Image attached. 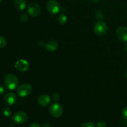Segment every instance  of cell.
Segmentation results:
<instances>
[{
  "label": "cell",
  "mask_w": 127,
  "mask_h": 127,
  "mask_svg": "<svg viewBox=\"0 0 127 127\" xmlns=\"http://www.w3.org/2000/svg\"><path fill=\"white\" fill-rule=\"evenodd\" d=\"M5 86L9 90H14L19 84V80L16 75L12 74H7L4 79Z\"/></svg>",
  "instance_id": "cell-1"
},
{
  "label": "cell",
  "mask_w": 127,
  "mask_h": 127,
  "mask_svg": "<svg viewBox=\"0 0 127 127\" xmlns=\"http://www.w3.org/2000/svg\"><path fill=\"white\" fill-rule=\"evenodd\" d=\"M49 112L52 117L55 118L60 117L63 113V108L58 102L53 103L49 107Z\"/></svg>",
  "instance_id": "cell-2"
},
{
  "label": "cell",
  "mask_w": 127,
  "mask_h": 127,
  "mask_svg": "<svg viewBox=\"0 0 127 127\" xmlns=\"http://www.w3.org/2000/svg\"><path fill=\"white\" fill-rule=\"evenodd\" d=\"M94 31L95 34L99 36H104L108 31V26L104 21H99L95 24L94 26Z\"/></svg>",
  "instance_id": "cell-3"
},
{
  "label": "cell",
  "mask_w": 127,
  "mask_h": 127,
  "mask_svg": "<svg viewBox=\"0 0 127 127\" xmlns=\"http://www.w3.org/2000/svg\"><path fill=\"white\" fill-rule=\"evenodd\" d=\"M32 92V87L28 83H24L19 86L17 89V94L21 97L25 98L28 97Z\"/></svg>",
  "instance_id": "cell-4"
},
{
  "label": "cell",
  "mask_w": 127,
  "mask_h": 127,
  "mask_svg": "<svg viewBox=\"0 0 127 127\" xmlns=\"http://www.w3.org/2000/svg\"><path fill=\"white\" fill-rule=\"evenodd\" d=\"M46 7L48 12L52 15H56L61 11V6L57 1L50 0L47 2Z\"/></svg>",
  "instance_id": "cell-5"
},
{
  "label": "cell",
  "mask_w": 127,
  "mask_h": 127,
  "mask_svg": "<svg viewBox=\"0 0 127 127\" xmlns=\"http://www.w3.org/2000/svg\"><path fill=\"white\" fill-rule=\"evenodd\" d=\"M28 119V115L25 112L19 111L15 113L12 117V120L14 123L17 125H22L26 123Z\"/></svg>",
  "instance_id": "cell-6"
},
{
  "label": "cell",
  "mask_w": 127,
  "mask_h": 127,
  "mask_svg": "<svg viewBox=\"0 0 127 127\" xmlns=\"http://www.w3.org/2000/svg\"><path fill=\"white\" fill-rule=\"evenodd\" d=\"M27 12L32 17H37L41 13V7L38 4L32 2L28 6Z\"/></svg>",
  "instance_id": "cell-7"
},
{
  "label": "cell",
  "mask_w": 127,
  "mask_h": 127,
  "mask_svg": "<svg viewBox=\"0 0 127 127\" xmlns=\"http://www.w3.org/2000/svg\"><path fill=\"white\" fill-rule=\"evenodd\" d=\"M116 36L118 39L123 43L127 42V27L120 26L116 30Z\"/></svg>",
  "instance_id": "cell-8"
},
{
  "label": "cell",
  "mask_w": 127,
  "mask_h": 127,
  "mask_svg": "<svg viewBox=\"0 0 127 127\" xmlns=\"http://www.w3.org/2000/svg\"><path fill=\"white\" fill-rule=\"evenodd\" d=\"M15 68L20 72H26L29 68V63L26 60L19 59L16 61L14 64Z\"/></svg>",
  "instance_id": "cell-9"
},
{
  "label": "cell",
  "mask_w": 127,
  "mask_h": 127,
  "mask_svg": "<svg viewBox=\"0 0 127 127\" xmlns=\"http://www.w3.org/2000/svg\"><path fill=\"white\" fill-rule=\"evenodd\" d=\"M17 97H16V94L12 93H6L4 97V102L5 104L9 106H12L14 104H15Z\"/></svg>",
  "instance_id": "cell-10"
},
{
  "label": "cell",
  "mask_w": 127,
  "mask_h": 127,
  "mask_svg": "<svg viewBox=\"0 0 127 127\" xmlns=\"http://www.w3.org/2000/svg\"><path fill=\"white\" fill-rule=\"evenodd\" d=\"M50 97L47 94H42L37 99V102L42 107H46L50 103Z\"/></svg>",
  "instance_id": "cell-11"
},
{
  "label": "cell",
  "mask_w": 127,
  "mask_h": 127,
  "mask_svg": "<svg viewBox=\"0 0 127 127\" xmlns=\"http://www.w3.org/2000/svg\"><path fill=\"white\" fill-rule=\"evenodd\" d=\"M58 47V43L55 40H50L45 44V48L49 52H54L57 50Z\"/></svg>",
  "instance_id": "cell-12"
},
{
  "label": "cell",
  "mask_w": 127,
  "mask_h": 127,
  "mask_svg": "<svg viewBox=\"0 0 127 127\" xmlns=\"http://www.w3.org/2000/svg\"><path fill=\"white\" fill-rule=\"evenodd\" d=\"M14 6L19 11H23L26 9V0H14Z\"/></svg>",
  "instance_id": "cell-13"
},
{
  "label": "cell",
  "mask_w": 127,
  "mask_h": 127,
  "mask_svg": "<svg viewBox=\"0 0 127 127\" xmlns=\"http://www.w3.org/2000/svg\"><path fill=\"white\" fill-rule=\"evenodd\" d=\"M67 20H68V17H67L66 15L63 13L58 15V17H57V22L60 25L65 24L66 22H67Z\"/></svg>",
  "instance_id": "cell-14"
},
{
  "label": "cell",
  "mask_w": 127,
  "mask_h": 127,
  "mask_svg": "<svg viewBox=\"0 0 127 127\" xmlns=\"http://www.w3.org/2000/svg\"><path fill=\"white\" fill-rule=\"evenodd\" d=\"M2 114H3L6 117H10L11 114H12L11 110L9 107H4L2 108Z\"/></svg>",
  "instance_id": "cell-15"
},
{
  "label": "cell",
  "mask_w": 127,
  "mask_h": 127,
  "mask_svg": "<svg viewBox=\"0 0 127 127\" xmlns=\"http://www.w3.org/2000/svg\"><path fill=\"white\" fill-rule=\"evenodd\" d=\"M7 41L6 39L3 37V36L0 35V48H2L6 47Z\"/></svg>",
  "instance_id": "cell-16"
},
{
  "label": "cell",
  "mask_w": 127,
  "mask_h": 127,
  "mask_svg": "<svg viewBox=\"0 0 127 127\" xmlns=\"http://www.w3.org/2000/svg\"><path fill=\"white\" fill-rule=\"evenodd\" d=\"M81 127H95V125L94 123L91 122H86L83 123Z\"/></svg>",
  "instance_id": "cell-17"
},
{
  "label": "cell",
  "mask_w": 127,
  "mask_h": 127,
  "mask_svg": "<svg viewBox=\"0 0 127 127\" xmlns=\"http://www.w3.org/2000/svg\"><path fill=\"white\" fill-rule=\"evenodd\" d=\"M52 99H53V100L54 101L58 102L60 99V94L58 93H55L52 94Z\"/></svg>",
  "instance_id": "cell-18"
},
{
  "label": "cell",
  "mask_w": 127,
  "mask_h": 127,
  "mask_svg": "<svg viewBox=\"0 0 127 127\" xmlns=\"http://www.w3.org/2000/svg\"><path fill=\"white\" fill-rule=\"evenodd\" d=\"M122 115L123 118L125 120H127V106L125 107L123 109L122 112Z\"/></svg>",
  "instance_id": "cell-19"
},
{
  "label": "cell",
  "mask_w": 127,
  "mask_h": 127,
  "mask_svg": "<svg viewBox=\"0 0 127 127\" xmlns=\"http://www.w3.org/2000/svg\"><path fill=\"white\" fill-rule=\"evenodd\" d=\"M27 19H28V16L26 14H24L20 16V20H21V21H22V22H26V21H27Z\"/></svg>",
  "instance_id": "cell-20"
},
{
  "label": "cell",
  "mask_w": 127,
  "mask_h": 127,
  "mask_svg": "<svg viewBox=\"0 0 127 127\" xmlns=\"http://www.w3.org/2000/svg\"><path fill=\"white\" fill-rule=\"evenodd\" d=\"M97 127H107V124L104 121H99L97 123Z\"/></svg>",
  "instance_id": "cell-21"
},
{
  "label": "cell",
  "mask_w": 127,
  "mask_h": 127,
  "mask_svg": "<svg viewBox=\"0 0 127 127\" xmlns=\"http://www.w3.org/2000/svg\"><path fill=\"white\" fill-rule=\"evenodd\" d=\"M29 127H41L40 125H39L37 123H32V124H30V125Z\"/></svg>",
  "instance_id": "cell-22"
},
{
  "label": "cell",
  "mask_w": 127,
  "mask_h": 127,
  "mask_svg": "<svg viewBox=\"0 0 127 127\" xmlns=\"http://www.w3.org/2000/svg\"><path fill=\"white\" fill-rule=\"evenodd\" d=\"M5 92V89L4 88V86H2V85H0V95H2V94L4 93Z\"/></svg>",
  "instance_id": "cell-23"
},
{
  "label": "cell",
  "mask_w": 127,
  "mask_h": 127,
  "mask_svg": "<svg viewBox=\"0 0 127 127\" xmlns=\"http://www.w3.org/2000/svg\"><path fill=\"white\" fill-rule=\"evenodd\" d=\"M88 1L91 2H94V3H97V2H99L100 0H88Z\"/></svg>",
  "instance_id": "cell-24"
},
{
  "label": "cell",
  "mask_w": 127,
  "mask_h": 127,
  "mask_svg": "<svg viewBox=\"0 0 127 127\" xmlns=\"http://www.w3.org/2000/svg\"><path fill=\"white\" fill-rule=\"evenodd\" d=\"M42 127H51V126L49 124H48V123H46V124H43Z\"/></svg>",
  "instance_id": "cell-25"
},
{
  "label": "cell",
  "mask_w": 127,
  "mask_h": 127,
  "mask_svg": "<svg viewBox=\"0 0 127 127\" xmlns=\"http://www.w3.org/2000/svg\"><path fill=\"white\" fill-rule=\"evenodd\" d=\"M125 51L126 52V53H127V44L125 45Z\"/></svg>",
  "instance_id": "cell-26"
},
{
  "label": "cell",
  "mask_w": 127,
  "mask_h": 127,
  "mask_svg": "<svg viewBox=\"0 0 127 127\" xmlns=\"http://www.w3.org/2000/svg\"><path fill=\"white\" fill-rule=\"evenodd\" d=\"M125 78H126V79H127V71L125 73Z\"/></svg>",
  "instance_id": "cell-27"
},
{
  "label": "cell",
  "mask_w": 127,
  "mask_h": 127,
  "mask_svg": "<svg viewBox=\"0 0 127 127\" xmlns=\"http://www.w3.org/2000/svg\"><path fill=\"white\" fill-rule=\"evenodd\" d=\"M2 1H3V0H0V2H2Z\"/></svg>",
  "instance_id": "cell-28"
}]
</instances>
